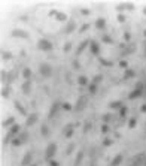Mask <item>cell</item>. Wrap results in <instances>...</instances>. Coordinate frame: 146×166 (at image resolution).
<instances>
[{
	"label": "cell",
	"mask_w": 146,
	"mask_h": 166,
	"mask_svg": "<svg viewBox=\"0 0 146 166\" xmlns=\"http://www.w3.org/2000/svg\"><path fill=\"white\" fill-rule=\"evenodd\" d=\"M143 15H146V6L143 8Z\"/></svg>",
	"instance_id": "11a10c76"
},
{
	"label": "cell",
	"mask_w": 146,
	"mask_h": 166,
	"mask_svg": "<svg viewBox=\"0 0 146 166\" xmlns=\"http://www.w3.org/2000/svg\"><path fill=\"white\" fill-rule=\"evenodd\" d=\"M91 43V40H84V42H81V45H79V48L76 50V55H79V54H82L84 53V50L88 47Z\"/></svg>",
	"instance_id": "4fadbf2b"
},
{
	"label": "cell",
	"mask_w": 146,
	"mask_h": 166,
	"mask_svg": "<svg viewBox=\"0 0 146 166\" xmlns=\"http://www.w3.org/2000/svg\"><path fill=\"white\" fill-rule=\"evenodd\" d=\"M61 108L64 111H72L73 109V106L69 103V102H64V103H61Z\"/></svg>",
	"instance_id": "1f68e13d"
},
{
	"label": "cell",
	"mask_w": 146,
	"mask_h": 166,
	"mask_svg": "<svg viewBox=\"0 0 146 166\" xmlns=\"http://www.w3.org/2000/svg\"><path fill=\"white\" fill-rule=\"evenodd\" d=\"M136 76V72L133 71V69H125V72H124V79H131V78H134Z\"/></svg>",
	"instance_id": "ffe728a7"
},
{
	"label": "cell",
	"mask_w": 146,
	"mask_h": 166,
	"mask_svg": "<svg viewBox=\"0 0 146 166\" xmlns=\"http://www.w3.org/2000/svg\"><path fill=\"white\" fill-rule=\"evenodd\" d=\"M140 111H142V112H145V114H146V103H143V105H142V108H140Z\"/></svg>",
	"instance_id": "db71d44e"
},
{
	"label": "cell",
	"mask_w": 146,
	"mask_h": 166,
	"mask_svg": "<svg viewBox=\"0 0 146 166\" xmlns=\"http://www.w3.org/2000/svg\"><path fill=\"white\" fill-rule=\"evenodd\" d=\"M136 124H137V118H134V117H133V118H130V120H128V127H130V129H134V127H136Z\"/></svg>",
	"instance_id": "83f0119b"
},
{
	"label": "cell",
	"mask_w": 146,
	"mask_h": 166,
	"mask_svg": "<svg viewBox=\"0 0 146 166\" xmlns=\"http://www.w3.org/2000/svg\"><path fill=\"white\" fill-rule=\"evenodd\" d=\"M87 103H88V97L82 94V96H79V97L76 99V103H75L73 109L75 111H82L85 106H87Z\"/></svg>",
	"instance_id": "3957f363"
},
{
	"label": "cell",
	"mask_w": 146,
	"mask_h": 166,
	"mask_svg": "<svg viewBox=\"0 0 146 166\" xmlns=\"http://www.w3.org/2000/svg\"><path fill=\"white\" fill-rule=\"evenodd\" d=\"M110 118H112V115H110V114H105V115L101 117L103 123H108V121H110Z\"/></svg>",
	"instance_id": "f35d334b"
},
{
	"label": "cell",
	"mask_w": 146,
	"mask_h": 166,
	"mask_svg": "<svg viewBox=\"0 0 146 166\" xmlns=\"http://www.w3.org/2000/svg\"><path fill=\"white\" fill-rule=\"evenodd\" d=\"M108 132H109V126L108 124H103L101 126V133H108Z\"/></svg>",
	"instance_id": "7dc6e473"
},
{
	"label": "cell",
	"mask_w": 146,
	"mask_h": 166,
	"mask_svg": "<svg viewBox=\"0 0 146 166\" xmlns=\"http://www.w3.org/2000/svg\"><path fill=\"white\" fill-rule=\"evenodd\" d=\"M143 36H145V37H146V29H145V32H143Z\"/></svg>",
	"instance_id": "9f6ffc18"
},
{
	"label": "cell",
	"mask_w": 146,
	"mask_h": 166,
	"mask_svg": "<svg viewBox=\"0 0 146 166\" xmlns=\"http://www.w3.org/2000/svg\"><path fill=\"white\" fill-rule=\"evenodd\" d=\"M55 153H57V144L55 142H51V144H48V147L45 150V157L48 159V160H52L55 156Z\"/></svg>",
	"instance_id": "277c9868"
},
{
	"label": "cell",
	"mask_w": 146,
	"mask_h": 166,
	"mask_svg": "<svg viewBox=\"0 0 146 166\" xmlns=\"http://www.w3.org/2000/svg\"><path fill=\"white\" fill-rule=\"evenodd\" d=\"M18 138L21 139V141H22V144H24V142H25V141L28 139V133H27V132L24 130V132H21V133L18 135Z\"/></svg>",
	"instance_id": "4316f807"
},
{
	"label": "cell",
	"mask_w": 146,
	"mask_h": 166,
	"mask_svg": "<svg viewBox=\"0 0 146 166\" xmlns=\"http://www.w3.org/2000/svg\"><path fill=\"white\" fill-rule=\"evenodd\" d=\"M125 9L133 11V9H134V5H133V3H130V2H127V3H125Z\"/></svg>",
	"instance_id": "f6af8a7d"
},
{
	"label": "cell",
	"mask_w": 146,
	"mask_h": 166,
	"mask_svg": "<svg viewBox=\"0 0 146 166\" xmlns=\"http://www.w3.org/2000/svg\"><path fill=\"white\" fill-rule=\"evenodd\" d=\"M32 159H33V154L32 153H25L22 160H21V166H30L32 165Z\"/></svg>",
	"instance_id": "52a82bcc"
},
{
	"label": "cell",
	"mask_w": 146,
	"mask_h": 166,
	"mask_svg": "<svg viewBox=\"0 0 146 166\" xmlns=\"http://www.w3.org/2000/svg\"><path fill=\"white\" fill-rule=\"evenodd\" d=\"M14 124H15V118H14V117H9V118L5 120V123H3L5 127H12Z\"/></svg>",
	"instance_id": "cb8c5ba5"
},
{
	"label": "cell",
	"mask_w": 146,
	"mask_h": 166,
	"mask_svg": "<svg viewBox=\"0 0 146 166\" xmlns=\"http://www.w3.org/2000/svg\"><path fill=\"white\" fill-rule=\"evenodd\" d=\"M127 112H128V108L124 105V106L119 109V115H121V117H125V115H127Z\"/></svg>",
	"instance_id": "e575fe53"
},
{
	"label": "cell",
	"mask_w": 146,
	"mask_h": 166,
	"mask_svg": "<svg viewBox=\"0 0 146 166\" xmlns=\"http://www.w3.org/2000/svg\"><path fill=\"white\" fill-rule=\"evenodd\" d=\"M60 108H61V105H60L58 102H54V103H52V106H51V109H49V114H48V117H49V118H52L55 114L58 112V109H60Z\"/></svg>",
	"instance_id": "9c48e42d"
},
{
	"label": "cell",
	"mask_w": 146,
	"mask_h": 166,
	"mask_svg": "<svg viewBox=\"0 0 146 166\" xmlns=\"http://www.w3.org/2000/svg\"><path fill=\"white\" fill-rule=\"evenodd\" d=\"M90 129H91V124H90V123H85V126H84V132L87 133Z\"/></svg>",
	"instance_id": "c3c4849f"
},
{
	"label": "cell",
	"mask_w": 146,
	"mask_h": 166,
	"mask_svg": "<svg viewBox=\"0 0 146 166\" xmlns=\"http://www.w3.org/2000/svg\"><path fill=\"white\" fill-rule=\"evenodd\" d=\"M21 88H22V92L25 93V94H30V90H32V82H30V79L25 81V82H22Z\"/></svg>",
	"instance_id": "9a60e30c"
},
{
	"label": "cell",
	"mask_w": 146,
	"mask_h": 166,
	"mask_svg": "<svg viewBox=\"0 0 146 166\" xmlns=\"http://www.w3.org/2000/svg\"><path fill=\"white\" fill-rule=\"evenodd\" d=\"M112 144H113V141H112V139H109V138H106V139L103 141V147H110Z\"/></svg>",
	"instance_id": "8d00e7d4"
},
{
	"label": "cell",
	"mask_w": 146,
	"mask_h": 166,
	"mask_svg": "<svg viewBox=\"0 0 146 166\" xmlns=\"http://www.w3.org/2000/svg\"><path fill=\"white\" fill-rule=\"evenodd\" d=\"M145 55H146V43H145Z\"/></svg>",
	"instance_id": "680465c9"
},
{
	"label": "cell",
	"mask_w": 146,
	"mask_h": 166,
	"mask_svg": "<svg viewBox=\"0 0 146 166\" xmlns=\"http://www.w3.org/2000/svg\"><path fill=\"white\" fill-rule=\"evenodd\" d=\"M95 27L97 29H100V30H103L105 27H106V19L105 18H98L95 21Z\"/></svg>",
	"instance_id": "d6986e66"
},
{
	"label": "cell",
	"mask_w": 146,
	"mask_h": 166,
	"mask_svg": "<svg viewBox=\"0 0 146 166\" xmlns=\"http://www.w3.org/2000/svg\"><path fill=\"white\" fill-rule=\"evenodd\" d=\"M73 150H75V144H70V145L67 147V150H66V154H72Z\"/></svg>",
	"instance_id": "ab89813d"
},
{
	"label": "cell",
	"mask_w": 146,
	"mask_h": 166,
	"mask_svg": "<svg viewBox=\"0 0 146 166\" xmlns=\"http://www.w3.org/2000/svg\"><path fill=\"white\" fill-rule=\"evenodd\" d=\"M100 63H101L103 66H112V63L108 61V60H105V58H100Z\"/></svg>",
	"instance_id": "b9f144b4"
},
{
	"label": "cell",
	"mask_w": 146,
	"mask_h": 166,
	"mask_svg": "<svg viewBox=\"0 0 146 166\" xmlns=\"http://www.w3.org/2000/svg\"><path fill=\"white\" fill-rule=\"evenodd\" d=\"M82 159H84V151H79L78 153V156H76V159H75V166H79L81 165V162H82Z\"/></svg>",
	"instance_id": "603a6c76"
},
{
	"label": "cell",
	"mask_w": 146,
	"mask_h": 166,
	"mask_svg": "<svg viewBox=\"0 0 146 166\" xmlns=\"http://www.w3.org/2000/svg\"><path fill=\"white\" fill-rule=\"evenodd\" d=\"M109 106L112 108V109H121V108L124 106V103H122L121 100H115V102H110Z\"/></svg>",
	"instance_id": "e0dca14e"
},
{
	"label": "cell",
	"mask_w": 146,
	"mask_h": 166,
	"mask_svg": "<svg viewBox=\"0 0 146 166\" xmlns=\"http://www.w3.org/2000/svg\"><path fill=\"white\" fill-rule=\"evenodd\" d=\"M11 144H12V147H19V145H22V141H21L18 136H17V138H14V139H12V142H11Z\"/></svg>",
	"instance_id": "f1b7e54d"
},
{
	"label": "cell",
	"mask_w": 146,
	"mask_h": 166,
	"mask_svg": "<svg viewBox=\"0 0 146 166\" xmlns=\"http://www.w3.org/2000/svg\"><path fill=\"white\" fill-rule=\"evenodd\" d=\"M101 42H105V43H113V39L110 36H108V35H103L101 36Z\"/></svg>",
	"instance_id": "f546056e"
},
{
	"label": "cell",
	"mask_w": 146,
	"mask_h": 166,
	"mask_svg": "<svg viewBox=\"0 0 146 166\" xmlns=\"http://www.w3.org/2000/svg\"><path fill=\"white\" fill-rule=\"evenodd\" d=\"M40 135H42L43 138H48V136H49V129H48V126L42 124V127H40Z\"/></svg>",
	"instance_id": "d4e9b609"
},
{
	"label": "cell",
	"mask_w": 146,
	"mask_h": 166,
	"mask_svg": "<svg viewBox=\"0 0 146 166\" xmlns=\"http://www.w3.org/2000/svg\"><path fill=\"white\" fill-rule=\"evenodd\" d=\"M88 29H90V24H84V26L81 27V30H79V32H81V33H84V32H87Z\"/></svg>",
	"instance_id": "ee69618b"
},
{
	"label": "cell",
	"mask_w": 146,
	"mask_h": 166,
	"mask_svg": "<svg viewBox=\"0 0 146 166\" xmlns=\"http://www.w3.org/2000/svg\"><path fill=\"white\" fill-rule=\"evenodd\" d=\"M78 84L81 87H85V85H90V81H88V78L85 75H81V76H78Z\"/></svg>",
	"instance_id": "5bb4252c"
},
{
	"label": "cell",
	"mask_w": 146,
	"mask_h": 166,
	"mask_svg": "<svg viewBox=\"0 0 146 166\" xmlns=\"http://www.w3.org/2000/svg\"><path fill=\"white\" fill-rule=\"evenodd\" d=\"M140 96H142V92H139V90L134 88L133 92L128 94V99H130V100H134V99H137V97H140Z\"/></svg>",
	"instance_id": "ac0fdd59"
},
{
	"label": "cell",
	"mask_w": 146,
	"mask_h": 166,
	"mask_svg": "<svg viewBox=\"0 0 146 166\" xmlns=\"http://www.w3.org/2000/svg\"><path fill=\"white\" fill-rule=\"evenodd\" d=\"M75 30H76V22H75V21H69L67 26H66V30H64L66 35H72Z\"/></svg>",
	"instance_id": "30bf717a"
},
{
	"label": "cell",
	"mask_w": 146,
	"mask_h": 166,
	"mask_svg": "<svg viewBox=\"0 0 146 166\" xmlns=\"http://www.w3.org/2000/svg\"><path fill=\"white\" fill-rule=\"evenodd\" d=\"M118 21H119V22H124V21H125V17H124V14H119V15H118Z\"/></svg>",
	"instance_id": "681fc988"
},
{
	"label": "cell",
	"mask_w": 146,
	"mask_h": 166,
	"mask_svg": "<svg viewBox=\"0 0 146 166\" xmlns=\"http://www.w3.org/2000/svg\"><path fill=\"white\" fill-rule=\"evenodd\" d=\"M73 127H75V124H67V126L64 127V136H66L67 139H69V138H72L73 133H75Z\"/></svg>",
	"instance_id": "8fae6325"
},
{
	"label": "cell",
	"mask_w": 146,
	"mask_h": 166,
	"mask_svg": "<svg viewBox=\"0 0 146 166\" xmlns=\"http://www.w3.org/2000/svg\"><path fill=\"white\" fill-rule=\"evenodd\" d=\"M39 74L42 75L43 78H51L52 74H54L52 66L48 64V63H40V66H39Z\"/></svg>",
	"instance_id": "6da1fadb"
},
{
	"label": "cell",
	"mask_w": 146,
	"mask_h": 166,
	"mask_svg": "<svg viewBox=\"0 0 146 166\" xmlns=\"http://www.w3.org/2000/svg\"><path fill=\"white\" fill-rule=\"evenodd\" d=\"M22 76H24L25 81H28V79L32 78V71H30V67H24V69H22Z\"/></svg>",
	"instance_id": "7402d4cb"
},
{
	"label": "cell",
	"mask_w": 146,
	"mask_h": 166,
	"mask_svg": "<svg viewBox=\"0 0 146 166\" xmlns=\"http://www.w3.org/2000/svg\"><path fill=\"white\" fill-rule=\"evenodd\" d=\"M30 166H37V165H30Z\"/></svg>",
	"instance_id": "91938a15"
},
{
	"label": "cell",
	"mask_w": 146,
	"mask_h": 166,
	"mask_svg": "<svg viewBox=\"0 0 146 166\" xmlns=\"http://www.w3.org/2000/svg\"><path fill=\"white\" fill-rule=\"evenodd\" d=\"M70 50H72V43H70V42H67V43L63 47V51H64V53H69Z\"/></svg>",
	"instance_id": "d590c367"
},
{
	"label": "cell",
	"mask_w": 146,
	"mask_h": 166,
	"mask_svg": "<svg viewBox=\"0 0 146 166\" xmlns=\"http://www.w3.org/2000/svg\"><path fill=\"white\" fill-rule=\"evenodd\" d=\"M88 92H90V94H94V93L97 92V84L90 82V85H88Z\"/></svg>",
	"instance_id": "4dcf8cb0"
},
{
	"label": "cell",
	"mask_w": 146,
	"mask_h": 166,
	"mask_svg": "<svg viewBox=\"0 0 146 166\" xmlns=\"http://www.w3.org/2000/svg\"><path fill=\"white\" fill-rule=\"evenodd\" d=\"M90 51H91L94 55H97L100 53V45H98L95 40H91V43H90Z\"/></svg>",
	"instance_id": "7c38bea8"
},
{
	"label": "cell",
	"mask_w": 146,
	"mask_h": 166,
	"mask_svg": "<svg viewBox=\"0 0 146 166\" xmlns=\"http://www.w3.org/2000/svg\"><path fill=\"white\" fill-rule=\"evenodd\" d=\"M130 39H131V35H130V33H125V35H124V40H125V42H128Z\"/></svg>",
	"instance_id": "f5cc1de1"
},
{
	"label": "cell",
	"mask_w": 146,
	"mask_h": 166,
	"mask_svg": "<svg viewBox=\"0 0 146 166\" xmlns=\"http://www.w3.org/2000/svg\"><path fill=\"white\" fill-rule=\"evenodd\" d=\"M49 166H58V162L52 159V160H49Z\"/></svg>",
	"instance_id": "816d5d0a"
},
{
	"label": "cell",
	"mask_w": 146,
	"mask_h": 166,
	"mask_svg": "<svg viewBox=\"0 0 146 166\" xmlns=\"http://www.w3.org/2000/svg\"><path fill=\"white\" fill-rule=\"evenodd\" d=\"M143 87H145V84H143L142 81H137V82H136V90H139V92H143Z\"/></svg>",
	"instance_id": "d6a6232c"
},
{
	"label": "cell",
	"mask_w": 146,
	"mask_h": 166,
	"mask_svg": "<svg viewBox=\"0 0 146 166\" xmlns=\"http://www.w3.org/2000/svg\"><path fill=\"white\" fill-rule=\"evenodd\" d=\"M81 14H82V15H90V9H87V8H82V9H81Z\"/></svg>",
	"instance_id": "bcb514c9"
},
{
	"label": "cell",
	"mask_w": 146,
	"mask_h": 166,
	"mask_svg": "<svg viewBox=\"0 0 146 166\" xmlns=\"http://www.w3.org/2000/svg\"><path fill=\"white\" fill-rule=\"evenodd\" d=\"M19 133H21V126L15 123L12 127H9V133H8V135L12 138V136H17V135H19Z\"/></svg>",
	"instance_id": "ba28073f"
},
{
	"label": "cell",
	"mask_w": 146,
	"mask_h": 166,
	"mask_svg": "<svg viewBox=\"0 0 146 166\" xmlns=\"http://www.w3.org/2000/svg\"><path fill=\"white\" fill-rule=\"evenodd\" d=\"M37 120H39V115H37V114H30V115H27L25 126H27V127H32V126H35V124L37 123Z\"/></svg>",
	"instance_id": "5b68a950"
},
{
	"label": "cell",
	"mask_w": 146,
	"mask_h": 166,
	"mask_svg": "<svg viewBox=\"0 0 146 166\" xmlns=\"http://www.w3.org/2000/svg\"><path fill=\"white\" fill-rule=\"evenodd\" d=\"M9 93H11L9 87H6V88H3V90H2V96H3V97H9Z\"/></svg>",
	"instance_id": "74e56055"
},
{
	"label": "cell",
	"mask_w": 146,
	"mask_h": 166,
	"mask_svg": "<svg viewBox=\"0 0 146 166\" xmlns=\"http://www.w3.org/2000/svg\"><path fill=\"white\" fill-rule=\"evenodd\" d=\"M2 57H3V60H11V58H12V54H11V53H3Z\"/></svg>",
	"instance_id": "60d3db41"
},
{
	"label": "cell",
	"mask_w": 146,
	"mask_h": 166,
	"mask_svg": "<svg viewBox=\"0 0 146 166\" xmlns=\"http://www.w3.org/2000/svg\"><path fill=\"white\" fill-rule=\"evenodd\" d=\"M12 37H21V39H28V33L25 30H19V29H15L12 30Z\"/></svg>",
	"instance_id": "8992f818"
},
{
	"label": "cell",
	"mask_w": 146,
	"mask_h": 166,
	"mask_svg": "<svg viewBox=\"0 0 146 166\" xmlns=\"http://www.w3.org/2000/svg\"><path fill=\"white\" fill-rule=\"evenodd\" d=\"M57 19H58V21H66V19H67V15H66V14H63V12H58Z\"/></svg>",
	"instance_id": "836d02e7"
},
{
	"label": "cell",
	"mask_w": 146,
	"mask_h": 166,
	"mask_svg": "<svg viewBox=\"0 0 146 166\" xmlns=\"http://www.w3.org/2000/svg\"><path fill=\"white\" fill-rule=\"evenodd\" d=\"M15 109L18 111V112L21 114V115H27V111H25L24 108H22V105L19 103L18 100H15Z\"/></svg>",
	"instance_id": "44dd1931"
},
{
	"label": "cell",
	"mask_w": 146,
	"mask_h": 166,
	"mask_svg": "<svg viewBox=\"0 0 146 166\" xmlns=\"http://www.w3.org/2000/svg\"><path fill=\"white\" fill-rule=\"evenodd\" d=\"M122 160H124V156H122V154H116L115 159L112 160V166H119L122 163Z\"/></svg>",
	"instance_id": "2e32d148"
},
{
	"label": "cell",
	"mask_w": 146,
	"mask_h": 166,
	"mask_svg": "<svg viewBox=\"0 0 146 166\" xmlns=\"http://www.w3.org/2000/svg\"><path fill=\"white\" fill-rule=\"evenodd\" d=\"M143 165H145V166H146V159H145V160H143Z\"/></svg>",
	"instance_id": "6f0895ef"
},
{
	"label": "cell",
	"mask_w": 146,
	"mask_h": 166,
	"mask_svg": "<svg viewBox=\"0 0 146 166\" xmlns=\"http://www.w3.org/2000/svg\"><path fill=\"white\" fill-rule=\"evenodd\" d=\"M37 48H39L40 51H52L54 45H52V42H49L48 39H39V40H37Z\"/></svg>",
	"instance_id": "7a4b0ae2"
},
{
	"label": "cell",
	"mask_w": 146,
	"mask_h": 166,
	"mask_svg": "<svg viewBox=\"0 0 146 166\" xmlns=\"http://www.w3.org/2000/svg\"><path fill=\"white\" fill-rule=\"evenodd\" d=\"M119 66H121V67H124V69H128V67H127V66H128L127 60H121V61H119Z\"/></svg>",
	"instance_id": "7bdbcfd3"
},
{
	"label": "cell",
	"mask_w": 146,
	"mask_h": 166,
	"mask_svg": "<svg viewBox=\"0 0 146 166\" xmlns=\"http://www.w3.org/2000/svg\"><path fill=\"white\" fill-rule=\"evenodd\" d=\"M101 81H103V75H95V76H94V78H92V84H97V85H98V84H100V82H101Z\"/></svg>",
	"instance_id": "484cf974"
},
{
	"label": "cell",
	"mask_w": 146,
	"mask_h": 166,
	"mask_svg": "<svg viewBox=\"0 0 146 166\" xmlns=\"http://www.w3.org/2000/svg\"><path fill=\"white\" fill-rule=\"evenodd\" d=\"M73 67H75V69H81V64H79V61H76V60H75V61H73Z\"/></svg>",
	"instance_id": "f907efd6"
}]
</instances>
